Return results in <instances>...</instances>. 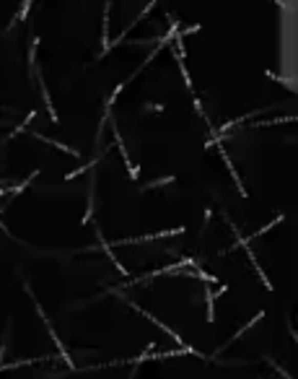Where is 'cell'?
<instances>
[{
	"label": "cell",
	"instance_id": "cell-1",
	"mask_svg": "<svg viewBox=\"0 0 298 379\" xmlns=\"http://www.w3.org/2000/svg\"><path fill=\"white\" fill-rule=\"evenodd\" d=\"M112 133H114L117 148H119V153H122V161L127 164V169H130V177H133V179H138L140 169H135V166H133V161H130V156H127V148H124V143H122V135H119V130H117V125H112Z\"/></svg>",
	"mask_w": 298,
	"mask_h": 379
},
{
	"label": "cell",
	"instance_id": "cell-2",
	"mask_svg": "<svg viewBox=\"0 0 298 379\" xmlns=\"http://www.w3.org/2000/svg\"><path fill=\"white\" fill-rule=\"evenodd\" d=\"M218 151H221V158H223V164L228 166V172H231V177H233V182H236V190L241 192V197H246V187H244V182H241V177L236 174V166L231 164V156H228V153H226V151H223L221 146H218Z\"/></svg>",
	"mask_w": 298,
	"mask_h": 379
},
{
	"label": "cell",
	"instance_id": "cell-3",
	"mask_svg": "<svg viewBox=\"0 0 298 379\" xmlns=\"http://www.w3.org/2000/svg\"><path fill=\"white\" fill-rule=\"evenodd\" d=\"M34 138H36V141H41V143H47V146H55V148H60V151H65V153L75 156V158L80 156V153H78L75 148H70V146H65V143H57V141H50V138H45V135H39V133H34Z\"/></svg>",
	"mask_w": 298,
	"mask_h": 379
},
{
	"label": "cell",
	"instance_id": "cell-4",
	"mask_svg": "<svg viewBox=\"0 0 298 379\" xmlns=\"http://www.w3.org/2000/svg\"><path fill=\"white\" fill-rule=\"evenodd\" d=\"M91 218H94V187H91V192H89V208H86V216L80 218V224L86 226V224H89Z\"/></svg>",
	"mask_w": 298,
	"mask_h": 379
},
{
	"label": "cell",
	"instance_id": "cell-5",
	"mask_svg": "<svg viewBox=\"0 0 298 379\" xmlns=\"http://www.w3.org/2000/svg\"><path fill=\"white\" fill-rule=\"evenodd\" d=\"M283 218H285L283 213H280V216H275V221H270L267 226H262V229H257V231H254V236H262V234H267V231H270L272 226H278V224H283Z\"/></svg>",
	"mask_w": 298,
	"mask_h": 379
},
{
	"label": "cell",
	"instance_id": "cell-6",
	"mask_svg": "<svg viewBox=\"0 0 298 379\" xmlns=\"http://www.w3.org/2000/svg\"><path fill=\"white\" fill-rule=\"evenodd\" d=\"M267 75H270V78H272V81H275V83H283V86H288V89H290V91H295V83H293V81H290V78H280V75H275V73H272V70H270V73H267Z\"/></svg>",
	"mask_w": 298,
	"mask_h": 379
},
{
	"label": "cell",
	"instance_id": "cell-7",
	"mask_svg": "<svg viewBox=\"0 0 298 379\" xmlns=\"http://www.w3.org/2000/svg\"><path fill=\"white\" fill-rule=\"evenodd\" d=\"M205 302H207V322L216 320V312H212V291H205Z\"/></svg>",
	"mask_w": 298,
	"mask_h": 379
},
{
	"label": "cell",
	"instance_id": "cell-8",
	"mask_svg": "<svg viewBox=\"0 0 298 379\" xmlns=\"http://www.w3.org/2000/svg\"><path fill=\"white\" fill-rule=\"evenodd\" d=\"M31 3H34V0H24V6H21V11L16 13V21H24V18H26V13H29Z\"/></svg>",
	"mask_w": 298,
	"mask_h": 379
},
{
	"label": "cell",
	"instance_id": "cell-9",
	"mask_svg": "<svg viewBox=\"0 0 298 379\" xmlns=\"http://www.w3.org/2000/svg\"><path fill=\"white\" fill-rule=\"evenodd\" d=\"M168 182H174V177H163V179H156V182H151V185H145L143 190H153V187H163V185H168Z\"/></svg>",
	"mask_w": 298,
	"mask_h": 379
},
{
	"label": "cell",
	"instance_id": "cell-10",
	"mask_svg": "<svg viewBox=\"0 0 298 379\" xmlns=\"http://www.w3.org/2000/svg\"><path fill=\"white\" fill-rule=\"evenodd\" d=\"M0 229H3L6 234H11V231H8V226H3V221H0ZM11 236H13V234H11Z\"/></svg>",
	"mask_w": 298,
	"mask_h": 379
},
{
	"label": "cell",
	"instance_id": "cell-11",
	"mask_svg": "<svg viewBox=\"0 0 298 379\" xmlns=\"http://www.w3.org/2000/svg\"><path fill=\"white\" fill-rule=\"evenodd\" d=\"M107 3H109V0H107Z\"/></svg>",
	"mask_w": 298,
	"mask_h": 379
}]
</instances>
